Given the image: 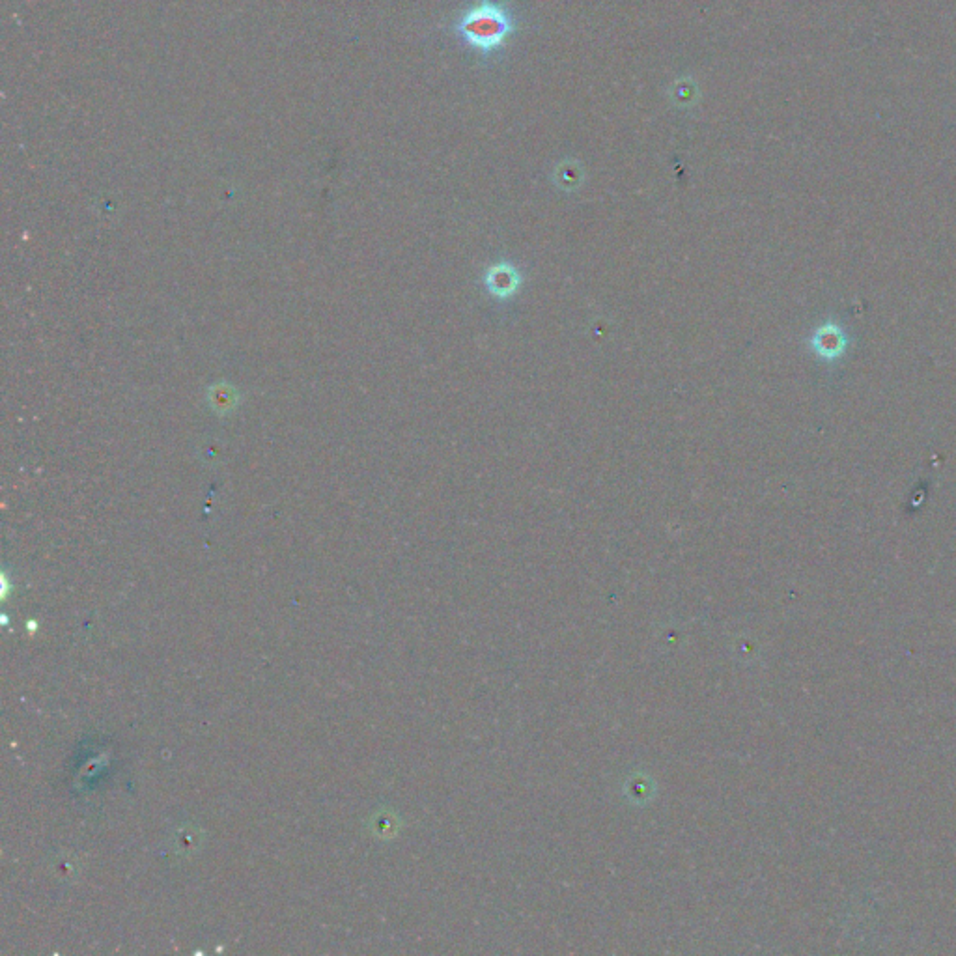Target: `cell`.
Instances as JSON below:
<instances>
[{"label":"cell","mask_w":956,"mask_h":956,"mask_svg":"<svg viewBox=\"0 0 956 956\" xmlns=\"http://www.w3.org/2000/svg\"><path fill=\"white\" fill-rule=\"evenodd\" d=\"M514 17L501 0H482L469 8L456 23V32L465 45L482 57H492L507 45L514 34Z\"/></svg>","instance_id":"1"},{"label":"cell","mask_w":956,"mask_h":956,"mask_svg":"<svg viewBox=\"0 0 956 956\" xmlns=\"http://www.w3.org/2000/svg\"><path fill=\"white\" fill-rule=\"evenodd\" d=\"M815 350L824 359H833L846 348V335L839 325H824L813 338Z\"/></svg>","instance_id":"2"}]
</instances>
